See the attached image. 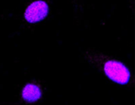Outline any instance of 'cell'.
<instances>
[{"label": "cell", "instance_id": "5b68a950", "mask_svg": "<svg viewBox=\"0 0 135 105\" xmlns=\"http://www.w3.org/2000/svg\"><path fill=\"white\" fill-rule=\"evenodd\" d=\"M8 14H0V21L4 20V19H8Z\"/></svg>", "mask_w": 135, "mask_h": 105}, {"label": "cell", "instance_id": "7a4b0ae2", "mask_svg": "<svg viewBox=\"0 0 135 105\" xmlns=\"http://www.w3.org/2000/svg\"><path fill=\"white\" fill-rule=\"evenodd\" d=\"M50 12L47 0H29L22 13V23L25 26L37 24L46 19Z\"/></svg>", "mask_w": 135, "mask_h": 105}, {"label": "cell", "instance_id": "3957f363", "mask_svg": "<svg viewBox=\"0 0 135 105\" xmlns=\"http://www.w3.org/2000/svg\"><path fill=\"white\" fill-rule=\"evenodd\" d=\"M43 91L39 85L35 83H27L23 86L21 91V97L27 103H35L41 99Z\"/></svg>", "mask_w": 135, "mask_h": 105}, {"label": "cell", "instance_id": "277c9868", "mask_svg": "<svg viewBox=\"0 0 135 105\" xmlns=\"http://www.w3.org/2000/svg\"><path fill=\"white\" fill-rule=\"evenodd\" d=\"M70 1L77 11H80L81 9V6H83L81 5V0H70Z\"/></svg>", "mask_w": 135, "mask_h": 105}, {"label": "cell", "instance_id": "6da1fadb", "mask_svg": "<svg viewBox=\"0 0 135 105\" xmlns=\"http://www.w3.org/2000/svg\"><path fill=\"white\" fill-rule=\"evenodd\" d=\"M81 54L85 62L103 74L111 82L119 86H129L131 82L129 69L118 59L93 48L83 49Z\"/></svg>", "mask_w": 135, "mask_h": 105}]
</instances>
